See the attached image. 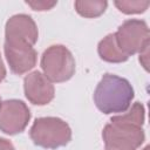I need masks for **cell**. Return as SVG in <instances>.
I'll return each mask as SVG.
<instances>
[{
    "mask_svg": "<svg viewBox=\"0 0 150 150\" xmlns=\"http://www.w3.org/2000/svg\"><path fill=\"white\" fill-rule=\"evenodd\" d=\"M134 94V88L127 79L115 74H104L95 88L94 102L105 115L123 114L130 108Z\"/></svg>",
    "mask_w": 150,
    "mask_h": 150,
    "instance_id": "1",
    "label": "cell"
},
{
    "mask_svg": "<svg viewBox=\"0 0 150 150\" xmlns=\"http://www.w3.org/2000/svg\"><path fill=\"white\" fill-rule=\"evenodd\" d=\"M29 137L38 146L56 149L70 142L71 129L59 117H39L29 129Z\"/></svg>",
    "mask_w": 150,
    "mask_h": 150,
    "instance_id": "2",
    "label": "cell"
},
{
    "mask_svg": "<svg viewBox=\"0 0 150 150\" xmlns=\"http://www.w3.org/2000/svg\"><path fill=\"white\" fill-rule=\"evenodd\" d=\"M43 75L53 83L66 82L75 73V59L70 50L62 45L48 47L41 56Z\"/></svg>",
    "mask_w": 150,
    "mask_h": 150,
    "instance_id": "3",
    "label": "cell"
},
{
    "mask_svg": "<svg viewBox=\"0 0 150 150\" xmlns=\"http://www.w3.org/2000/svg\"><path fill=\"white\" fill-rule=\"evenodd\" d=\"M114 34L121 50L128 56L139 54L145 47L150 46L148 25L139 19L125 20Z\"/></svg>",
    "mask_w": 150,
    "mask_h": 150,
    "instance_id": "4",
    "label": "cell"
},
{
    "mask_svg": "<svg viewBox=\"0 0 150 150\" xmlns=\"http://www.w3.org/2000/svg\"><path fill=\"white\" fill-rule=\"evenodd\" d=\"M5 56L14 74L21 75L34 68L38 54L34 47L19 39H5Z\"/></svg>",
    "mask_w": 150,
    "mask_h": 150,
    "instance_id": "5",
    "label": "cell"
},
{
    "mask_svg": "<svg viewBox=\"0 0 150 150\" xmlns=\"http://www.w3.org/2000/svg\"><path fill=\"white\" fill-rule=\"evenodd\" d=\"M30 120L27 104L20 100H6L0 104V130L7 135L22 132Z\"/></svg>",
    "mask_w": 150,
    "mask_h": 150,
    "instance_id": "6",
    "label": "cell"
},
{
    "mask_svg": "<svg viewBox=\"0 0 150 150\" xmlns=\"http://www.w3.org/2000/svg\"><path fill=\"white\" fill-rule=\"evenodd\" d=\"M102 138L104 145L122 144L132 148H138L143 144L145 139V134L143 128L135 127L131 124L110 122L105 124L102 130Z\"/></svg>",
    "mask_w": 150,
    "mask_h": 150,
    "instance_id": "7",
    "label": "cell"
},
{
    "mask_svg": "<svg viewBox=\"0 0 150 150\" xmlns=\"http://www.w3.org/2000/svg\"><path fill=\"white\" fill-rule=\"evenodd\" d=\"M26 98L36 105H46L54 98L55 89L53 83L39 70L32 71L23 79Z\"/></svg>",
    "mask_w": 150,
    "mask_h": 150,
    "instance_id": "8",
    "label": "cell"
},
{
    "mask_svg": "<svg viewBox=\"0 0 150 150\" xmlns=\"http://www.w3.org/2000/svg\"><path fill=\"white\" fill-rule=\"evenodd\" d=\"M5 39H19L34 46L39 39L36 23L27 14H15L6 22Z\"/></svg>",
    "mask_w": 150,
    "mask_h": 150,
    "instance_id": "9",
    "label": "cell"
},
{
    "mask_svg": "<svg viewBox=\"0 0 150 150\" xmlns=\"http://www.w3.org/2000/svg\"><path fill=\"white\" fill-rule=\"evenodd\" d=\"M97 52L103 61L110 63H121V62H125L129 59V56L121 50L114 33L108 34L98 42Z\"/></svg>",
    "mask_w": 150,
    "mask_h": 150,
    "instance_id": "10",
    "label": "cell"
},
{
    "mask_svg": "<svg viewBox=\"0 0 150 150\" xmlns=\"http://www.w3.org/2000/svg\"><path fill=\"white\" fill-rule=\"evenodd\" d=\"M144 120H145V110H144L143 104L139 103V102H135L127 112L112 116L110 118V122L131 124V125L142 128V125L144 123Z\"/></svg>",
    "mask_w": 150,
    "mask_h": 150,
    "instance_id": "11",
    "label": "cell"
},
{
    "mask_svg": "<svg viewBox=\"0 0 150 150\" xmlns=\"http://www.w3.org/2000/svg\"><path fill=\"white\" fill-rule=\"evenodd\" d=\"M74 7L83 18H97L105 12L108 2L103 0H77L75 1Z\"/></svg>",
    "mask_w": 150,
    "mask_h": 150,
    "instance_id": "12",
    "label": "cell"
},
{
    "mask_svg": "<svg viewBox=\"0 0 150 150\" xmlns=\"http://www.w3.org/2000/svg\"><path fill=\"white\" fill-rule=\"evenodd\" d=\"M114 5L124 14H139L148 9L150 2L143 0H117Z\"/></svg>",
    "mask_w": 150,
    "mask_h": 150,
    "instance_id": "13",
    "label": "cell"
},
{
    "mask_svg": "<svg viewBox=\"0 0 150 150\" xmlns=\"http://www.w3.org/2000/svg\"><path fill=\"white\" fill-rule=\"evenodd\" d=\"M26 4L34 11H49L52 9L57 2L56 1H46V0H39V1H26Z\"/></svg>",
    "mask_w": 150,
    "mask_h": 150,
    "instance_id": "14",
    "label": "cell"
},
{
    "mask_svg": "<svg viewBox=\"0 0 150 150\" xmlns=\"http://www.w3.org/2000/svg\"><path fill=\"white\" fill-rule=\"evenodd\" d=\"M139 62L144 67L145 70H148V64H149V46L145 47L141 53H139Z\"/></svg>",
    "mask_w": 150,
    "mask_h": 150,
    "instance_id": "15",
    "label": "cell"
},
{
    "mask_svg": "<svg viewBox=\"0 0 150 150\" xmlns=\"http://www.w3.org/2000/svg\"><path fill=\"white\" fill-rule=\"evenodd\" d=\"M105 150H136V149L132 146H129V145L114 144V145H105Z\"/></svg>",
    "mask_w": 150,
    "mask_h": 150,
    "instance_id": "16",
    "label": "cell"
},
{
    "mask_svg": "<svg viewBox=\"0 0 150 150\" xmlns=\"http://www.w3.org/2000/svg\"><path fill=\"white\" fill-rule=\"evenodd\" d=\"M0 150H15V148L8 139L0 138Z\"/></svg>",
    "mask_w": 150,
    "mask_h": 150,
    "instance_id": "17",
    "label": "cell"
},
{
    "mask_svg": "<svg viewBox=\"0 0 150 150\" xmlns=\"http://www.w3.org/2000/svg\"><path fill=\"white\" fill-rule=\"evenodd\" d=\"M5 76H6V68H5V64H4V61H2L1 54H0V83L2 82Z\"/></svg>",
    "mask_w": 150,
    "mask_h": 150,
    "instance_id": "18",
    "label": "cell"
},
{
    "mask_svg": "<svg viewBox=\"0 0 150 150\" xmlns=\"http://www.w3.org/2000/svg\"><path fill=\"white\" fill-rule=\"evenodd\" d=\"M143 150H149V146H145V148H144Z\"/></svg>",
    "mask_w": 150,
    "mask_h": 150,
    "instance_id": "19",
    "label": "cell"
},
{
    "mask_svg": "<svg viewBox=\"0 0 150 150\" xmlns=\"http://www.w3.org/2000/svg\"><path fill=\"white\" fill-rule=\"evenodd\" d=\"M1 102H2V101H1V98H0V104H1Z\"/></svg>",
    "mask_w": 150,
    "mask_h": 150,
    "instance_id": "20",
    "label": "cell"
}]
</instances>
